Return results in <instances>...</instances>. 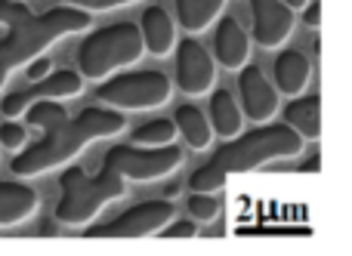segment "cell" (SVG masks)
<instances>
[{"mask_svg":"<svg viewBox=\"0 0 352 256\" xmlns=\"http://www.w3.org/2000/svg\"><path fill=\"white\" fill-rule=\"evenodd\" d=\"M173 220L170 198L161 201H142L136 207L124 210L121 216L109 220L105 226H93L84 232L87 238H146V235H161V229Z\"/></svg>","mask_w":352,"mask_h":256,"instance_id":"cell-8","label":"cell"},{"mask_svg":"<svg viewBox=\"0 0 352 256\" xmlns=\"http://www.w3.org/2000/svg\"><path fill=\"white\" fill-rule=\"evenodd\" d=\"M176 124L170 117H155V121H146L142 127L133 130V142L136 146H170L176 139Z\"/></svg>","mask_w":352,"mask_h":256,"instance_id":"cell-22","label":"cell"},{"mask_svg":"<svg viewBox=\"0 0 352 256\" xmlns=\"http://www.w3.org/2000/svg\"><path fill=\"white\" fill-rule=\"evenodd\" d=\"M303 22H306V28H318L322 25V3L318 0H309L303 6Z\"/></svg>","mask_w":352,"mask_h":256,"instance_id":"cell-28","label":"cell"},{"mask_svg":"<svg viewBox=\"0 0 352 256\" xmlns=\"http://www.w3.org/2000/svg\"><path fill=\"white\" fill-rule=\"evenodd\" d=\"M173 124H176V133L182 136V142H186L192 152H207L213 136H217L210 121H207V115L201 108H195V105H179L173 115Z\"/></svg>","mask_w":352,"mask_h":256,"instance_id":"cell-19","label":"cell"},{"mask_svg":"<svg viewBox=\"0 0 352 256\" xmlns=\"http://www.w3.org/2000/svg\"><path fill=\"white\" fill-rule=\"evenodd\" d=\"M176 3V22L188 34H201L207 25H213L226 10V0H173Z\"/></svg>","mask_w":352,"mask_h":256,"instance_id":"cell-20","label":"cell"},{"mask_svg":"<svg viewBox=\"0 0 352 256\" xmlns=\"http://www.w3.org/2000/svg\"><path fill=\"white\" fill-rule=\"evenodd\" d=\"M176 86L186 96H207L217 84V59L195 37L176 43Z\"/></svg>","mask_w":352,"mask_h":256,"instance_id":"cell-9","label":"cell"},{"mask_svg":"<svg viewBox=\"0 0 352 256\" xmlns=\"http://www.w3.org/2000/svg\"><path fill=\"white\" fill-rule=\"evenodd\" d=\"M127 117L118 108H84L78 117H65V121L53 124L43 130V139H37L34 146H28L22 154L10 161V170L16 176H41V173L62 167L80 154L90 142L109 139V136L124 133Z\"/></svg>","mask_w":352,"mask_h":256,"instance_id":"cell-3","label":"cell"},{"mask_svg":"<svg viewBox=\"0 0 352 256\" xmlns=\"http://www.w3.org/2000/svg\"><path fill=\"white\" fill-rule=\"evenodd\" d=\"M0 25L6 28V34L0 37V90H3L10 71L43 56L62 37L87 31L93 25V19L87 10L65 3L37 16L19 0H0Z\"/></svg>","mask_w":352,"mask_h":256,"instance_id":"cell-1","label":"cell"},{"mask_svg":"<svg viewBox=\"0 0 352 256\" xmlns=\"http://www.w3.org/2000/svg\"><path fill=\"white\" fill-rule=\"evenodd\" d=\"M188 213H192L195 222H213L219 216V201L217 191H192L186 201Z\"/></svg>","mask_w":352,"mask_h":256,"instance_id":"cell-23","label":"cell"},{"mask_svg":"<svg viewBox=\"0 0 352 256\" xmlns=\"http://www.w3.org/2000/svg\"><path fill=\"white\" fill-rule=\"evenodd\" d=\"M80 90H84V74L72 71V68H62V71H50L41 80H31L25 90L10 93L0 102V111H3V117H19L34 99H72V96H80Z\"/></svg>","mask_w":352,"mask_h":256,"instance_id":"cell-10","label":"cell"},{"mask_svg":"<svg viewBox=\"0 0 352 256\" xmlns=\"http://www.w3.org/2000/svg\"><path fill=\"white\" fill-rule=\"evenodd\" d=\"M173 84L164 71H121L96 86V99L118 111H148L170 102Z\"/></svg>","mask_w":352,"mask_h":256,"instance_id":"cell-6","label":"cell"},{"mask_svg":"<svg viewBox=\"0 0 352 256\" xmlns=\"http://www.w3.org/2000/svg\"><path fill=\"white\" fill-rule=\"evenodd\" d=\"M285 3H287V6H291V10H303V6H306V3H309V0H285Z\"/></svg>","mask_w":352,"mask_h":256,"instance_id":"cell-29","label":"cell"},{"mask_svg":"<svg viewBox=\"0 0 352 256\" xmlns=\"http://www.w3.org/2000/svg\"><path fill=\"white\" fill-rule=\"evenodd\" d=\"M303 136L294 133L287 124H256L250 133H238L232 139H226V146H219L213 152V158L207 164H201L198 170L188 176V189L192 191H219L229 176L238 173H250L260 167L272 164V161L297 158L303 152Z\"/></svg>","mask_w":352,"mask_h":256,"instance_id":"cell-2","label":"cell"},{"mask_svg":"<svg viewBox=\"0 0 352 256\" xmlns=\"http://www.w3.org/2000/svg\"><path fill=\"white\" fill-rule=\"evenodd\" d=\"M65 6H78V10H87V12H109V10H118V6H130L136 0H59Z\"/></svg>","mask_w":352,"mask_h":256,"instance_id":"cell-25","label":"cell"},{"mask_svg":"<svg viewBox=\"0 0 352 256\" xmlns=\"http://www.w3.org/2000/svg\"><path fill=\"white\" fill-rule=\"evenodd\" d=\"M300 170H303V173H306V170H309V173H316V170H318V158H312L309 164H303V167H300Z\"/></svg>","mask_w":352,"mask_h":256,"instance_id":"cell-30","label":"cell"},{"mask_svg":"<svg viewBox=\"0 0 352 256\" xmlns=\"http://www.w3.org/2000/svg\"><path fill=\"white\" fill-rule=\"evenodd\" d=\"M25 139H28V133H25L22 124H16V121L0 124V146H3L6 152H19V148L25 146Z\"/></svg>","mask_w":352,"mask_h":256,"instance_id":"cell-24","label":"cell"},{"mask_svg":"<svg viewBox=\"0 0 352 256\" xmlns=\"http://www.w3.org/2000/svg\"><path fill=\"white\" fill-rule=\"evenodd\" d=\"M37 210V191L25 183H0V229L19 226Z\"/></svg>","mask_w":352,"mask_h":256,"instance_id":"cell-18","label":"cell"},{"mask_svg":"<svg viewBox=\"0 0 352 256\" xmlns=\"http://www.w3.org/2000/svg\"><path fill=\"white\" fill-rule=\"evenodd\" d=\"M176 191H179V185H167V189H164V198H173Z\"/></svg>","mask_w":352,"mask_h":256,"instance_id":"cell-31","label":"cell"},{"mask_svg":"<svg viewBox=\"0 0 352 256\" xmlns=\"http://www.w3.org/2000/svg\"><path fill=\"white\" fill-rule=\"evenodd\" d=\"M140 34H142V43H146V53L158 56H170L176 49V22L170 19V12L161 10V6H148L140 19Z\"/></svg>","mask_w":352,"mask_h":256,"instance_id":"cell-15","label":"cell"},{"mask_svg":"<svg viewBox=\"0 0 352 256\" xmlns=\"http://www.w3.org/2000/svg\"><path fill=\"white\" fill-rule=\"evenodd\" d=\"M59 189L62 195L56 204V220L62 226H87L111 201H121L127 195V179L105 164L96 176H90L80 167H68L59 176Z\"/></svg>","mask_w":352,"mask_h":256,"instance_id":"cell-4","label":"cell"},{"mask_svg":"<svg viewBox=\"0 0 352 256\" xmlns=\"http://www.w3.org/2000/svg\"><path fill=\"white\" fill-rule=\"evenodd\" d=\"M312 80V62L300 49H285L272 62V84L278 86L281 96H300L306 93Z\"/></svg>","mask_w":352,"mask_h":256,"instance_id":"cell-14","label":"cell"},{"mask_svg":"<svg viewBox=\"0 0 352 256\" xmlns=\"http://www.w3.org/2000/svg\"><path fill=\"white\" fill-rule=\"evenodd\" d=\"M142 53H146V43H142L140 25L118 22L84 37L78 49V71L90 80H105L124 68L136 65Z\"/></svg>","mask_w":352,"mask_h":256,"instance_id":"cell-5","label":"cell"},{"mask_svg":"<svg viewBox=\"0 0 352 256\" xmlns=\"http://www.w3.org/2000/svg\"><path fill=\"white\" fill-rule=\"evenodd\" d=\"M285 124L303 136V142H316L322 136V99L316 93L291 96V102L285 105Z\"/></svg>","mask_w":352,"mask_h":256,"instance_id":"cell-16","label":"cell"},{"mask_svg":"<svg viewBox=\"0 0 352 256\" xmlns=\"http://www.w3.org/2000/svg\"><path fill=\"white\" fill-rule=\"evenodd\" d=\"M65 117H68V111L59 99H34V102L25 108V124H28V127H41V130L53 127V124L65 121Z\"/></svg>","mask_w":352,"mask_h":256,"instance_id":"cell-21","label":"cell"},{"mask_svg":"<svg viewBox=\"0 0 352 256\" xmlns=\"http://www.w3.org/2000/svg\"><path fill=\"white\" fill-rule=\"evenodd\" d=\"M182 148L170 146H115L109 148L102 164L118 170L124 179H133V183H155V179L173 176L182 167Z\"/></svg>","mask_w":352,"mask_h":256,"instance_id":"cell-7","label":"cell"},{"mask_svg":"<svg viewBox=\"0 0 352 256\" xmlns=\"http://www.w3.org/2000/svg\"><path fill=\"white\" fill-rule=\"evenodd\" d=\"M161 235H164V238H195L198 226H195V220H170L161 229Z\"/></svg>","mask_w":352,"mask_h":256,"instance_id":"cell-26","label":"cell"},{"mask_svg":"<svg viewBox=\"0 0 352 256\" xmlns=\"http://www.w3.org/2000/svg\"><path fill=\"white\" fill-rule=\"evenodd\" d=\"M294 10L285 0H250V40L263 49H278L294 34Z\"/></svg>","mask_w":352,"mask_h":256,"instance_id":"cell-12","label":"cell"},{"mask_svg":"<svg viewBox=\"0 0 352 256\" xmlns=\"http://www.w3.org/2000/svg\"><path fill=\"white\" fill-rule=\"evenodd\" d=\"M250 34L241 28L235 16H223L217 22V31H213V59L217 65L229 68V71H241L250 62Z\"/></svg>","mask_w":352,"mask_h":256,"instance_id":"cell-13","label":"cell"},{"mask_svg":"<svg viewBox=\"0 0 352 256\" xmlns=\"http://www.w3.org/2000/svg\"><path fill=\"white\" fill-rule=\"evenodd\" d=\"M50 71H53V62H50L47 56H37V59H31L28 65H25V78H28V84H31V80L47 78Z\"/></svg>","mask_w":352,"mask_h":256,"instance_id":"cell-27","label":"cell"},{"mask_svg":"<svg viewBox=\"0 0 352 256\" xmlns=\"http://www.w3.org/2000/svg\"><path fill=\"white\" fill-rule=\"evenodd\" d=\"M238 102L248 121L266 124L281 111V93L266 74L260 71V65H244L238 71Z\"/></svg>","mask_w":352,"mask_h":256,"instance_id":"cell-11","label":"cell"},{"mask_svg":"<svg viewBox=\"0 0 352 256\" xmlns=\"http://www.w3.org/2000/svg\"><path fill=\"white\" fill-rule=\"evenodd\" d=\"M207 121H210L213 133L223 136V139H232L244 130V111L238 96H232L229 90H213L210 93V102H207Z\"/></svg>","mask_w":352,"mask_h":256,"instance_id":"cell-17","label":"cell"}]
</instances>
